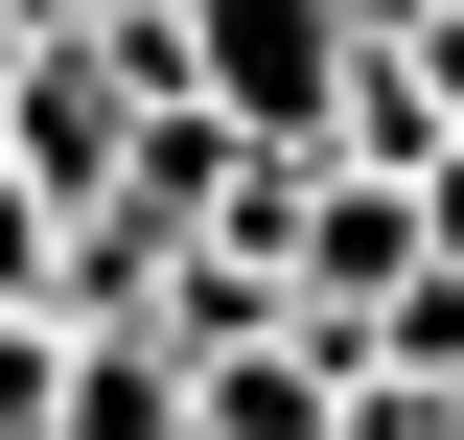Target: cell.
<instances>
[{
    "mask_svg": "<svg viewBox=\"0 0 464 440\" xmlns=\"http://www.w3.org/2000/svg\"><path fill=\"white\" fill-rule=\"evenodd\" d=\"M348 70H372V24H348V0H186V93H209L232 139H279V163H325Z\"/></svg>",
    "mask_w": 464,
    "mask_h": 440,
    "instance_id": "6da1fadb",
    "label": "cell"
},
{
    "mask_svg": "<svg viewBox=\"0 0 464 440\" xmlns=\"http://www.w3.org/2000/svg\"><path fill=\"white\" fill-rule=\"evenodd\" d=\"M116 139H140V70H116L93 24H47V47L0 70V163L47 186V209H116Z\"/></svg>",
    "mask_w": 464,
    "mask_h": 440,
    "instance_id": "7a4b0ae2",
    "label": "cell"
},
{
    "mask_svg": "<svg viewBox=\"0 0 464 440\" xmlns=\"http://www.w3.org/2000/svg\"><path fill=\"white\" fill-rule=\"evenodd\" d=\"M163 371H186V440H348V371L302 348V301L232 325V348H163Z\"/></svg>",
    "mask_w": 464,
    "mask_h": 440,
    "instance_id": "3957f363",
    "label": "cell"
},
{
    "mask_svg": "<svg viewBox=\"0 0 464 440\" xmlns=\"http://www.w3.org/2000/svg\"><path fill=\"white\" fill-rule=\"evenodd\" d=\"M348 394H464V255H418L372 325H348Z\"/></svg>",
    "mask_w": 464,
    "mask_h": 440,
    "instance_id": "277c9868",
    "label": "cell"
},
{
    "mask_svg": "<svg viewBox=\"0 0 464 440\" xmlns=\"http://www.w3.org/2000/svg\"><path fill=\"white\" fill-rule=\"evenodd\" d=\"M47 440H186V371L140 325H70V394H47Z\"/></svg>",
    "mask_w": 464,
    "mask_h": 440,
    "instance_id": "5b68a950",
    "label": "cell"
},
{
    "mask_svg": "<svg viewBox=\"0 0 464 440\" xmlns=\"http://www.w3.org/2000/svg\"><path fill=\"white\" fill-rule=\"evenodd\" d=\"M47 394H70V325H47V301H0V440H47Z\"/></svg>",
    "mask_w": 464,
    "mask_h": 440,
    "instance_id": "8992f818",
    "label": "cell"
},
{
    "mask_svg": "<svg viewBox=\"0 0 464 440\" xmlns=\"http://www.w3.org/2000/svg\"><path fill=\"white\" fill-rule=\"evenodd\" d=\"M47 255H70V209H47L24 163H0V301H47Z\"/></svg>",
    "mask_w": 464,
    "mask_h": 440,
    "instance_id": "52a82bcc",
    "label": "cell"
},
{
    "mask_svg": "<svg viewBox=\"0 0 464 440\" xmlns=\"http://www.w3.org/2000/svg\"><path fill=\"white\" fill-rule=\"evenodd\" d=\"M418 255H464V116H441V163H418Z\"/></svg>",
    "mask_w": 464,
    "mask_h": 440,
    "instance_id": "ba28073f",
    "label": "cell"
},
{
    "mask_svg": "<svg viewBox=\"0 0 464 440\" xmlns=\"http://www.w3.org/2000/svg\"><path fill=\"white\" fill-rule=\"evenodd\" d=\"M348 24H372V47H395V24H441V0H348Z\"/></svg>",
    "mask_w": 464,
    "mask_h": 440,
    "instance_id": "9c48e42d",
    "label": "cell"
},
{
    "mask_svg": "<svg viewBox=\"0 0 464 440\" xmlns=\"http://www.w3.org/2000/svg\"><path fill=\"white\" fill-rule=\"evenodd\" d=\"M0 70H24V24H0Z\"/></svg>",
    "mask_w": 464,
    "mask_h": 440,
    "instance_id": "30bf717a",
    "label": "cell"
},
{
    "mask_svg": "<svg viewBox=\"0 0 464 440\" xmlns=\"http://www.w3.org/2000/svg\"><path fill=\"white\" fill-rule=\"evenodd\" d=\"M441 417H464V394H441Z\"/></svg>",
    "mask_w": 464,
    "mask_h": 440,
    "instance_id": "8fae6325",
    "label": "cell"
}]
</instances>
